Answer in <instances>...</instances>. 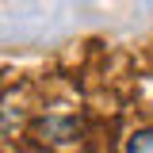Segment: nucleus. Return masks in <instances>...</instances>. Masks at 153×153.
I'll return each instance as SVG.
<instances>
[{
    "instance_id": "obj_1",
    "label": "nucleus",
    "mask_w": 153,
    "mask_h": 153,
    "mask_svg": "<svg viewBox=\"0 0 153 153\" xmlns=\"http://www.w3.org/2000/svg\"><path fill=\"white\" fill-rule=\"evenodd\" d=\"M31 138L38 146H46V149L65 153V149H73V146H80L88 138V123L80 115H46V119H38L31 126Z\"/></svg>"
},
{
    "instance_id": "obj_2",
    "label": "nucleus",
    "mask_w": 153,
    "mask_h": 153,
    "mask_svg": "<svg viewBox=\"0 0 153 153\" xmlns=\"http://www.w3.org/2000/svg\"><path fill=\"white\" fill-rule=\"evenodd\" d=\"M23 119H27V111H23V107H16V111H12V100H0V138L16 134L19 126H23Z\"/></svg>"
},
{
    "instance_id": "obj_3",
    "label": "nucleus",
    "mask_w": 153,
    "mask_h": 153,
    "mask_svg": "<svg viewBox=\"0 0 153 153\" xmlns=\"http://www.w3.org/2000/svg\"><path fill=\"white\" fill-rule=\"evenodd\" d=\"M123 153H153V126H142L126 138V149Z\"/></svg>"
}]
</instances>
